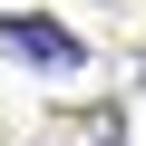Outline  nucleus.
Listing matches in <instances>:
<instances>
[{
	"instance_id": "1",
	"label": "nucleus",
	"mask_w": 146,
	"mask_h": 146,
	"mask_svg": "<svg viewBox=\"0 0 146 146\" xmlns=\"http://www.w3.org/2000/svg\"><path fill=\"white\" fill-rule=\"evenodd\" d=\"M0 49H10V58H29V68H49V78H78V68H88V49L78 39H68L58 20H0Z\"/></svg>"
}]
</instances>
